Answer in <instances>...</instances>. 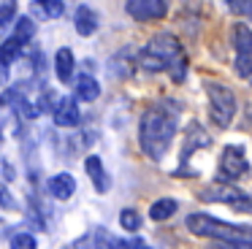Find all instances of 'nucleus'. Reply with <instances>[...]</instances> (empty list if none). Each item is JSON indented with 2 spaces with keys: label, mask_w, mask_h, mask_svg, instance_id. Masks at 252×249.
Masks as SVG:
<instances>
[{
  "label": "nucleus",
  "mask_w": 252,
  "mask_h": 249,
  "mask_svg": "<svg viewBox=\"0 0 252 249\" xmlns=\"http://www.w3.org/2000/svg\"><path fill=\"white\" fill-rule=\"evenodd\" d=\"M52 117H55V124L57 127H79V122H82V111H79V100L71 95H63L60 100L55 103V111H52Z\"/></svg>",
  "instance_id": "6e6552de"
},
{
  "label": "nucleus",
  "mask_w": 252,
  "mask_h": 249,
  "mask_svg": "<svg viewBox=\"0 0 252 249\" xmlns=\"http://www.w3.org/2000/svg\"><path fill=\"white\" fill-rule=\"evenodd\" d=\"M185 227L192 236H201V238H214V241L233 244V247H252V227L228 225V222L209 214H190Z\"/></svg>",
  "instance_id": "7ed1b4c3"
},
{
  "label": "nucleus",
  "mask_w": 252,
  "mask_h": 249,
  "mask_svg": "<svg viewBox=\"0 0 252 249\" xmlns=\"http://www.w3.org/2000/svg\"><path fill=\"white\" fill-rule=\"evenodd\" d=\"M120 225H122V230L136 233L138 227H141V217H138V211L136 209H122L120 211Z\"/></svg>",
  "instance_id": "a211bd4d"
},
{
  "label": "nucleus",
  "mask_w": 252,
  "mask_h": 249,
  "mask_svg": "<svg viewBox=\"0 0 252 249\" xmlns=\"http://www.w3.org/2000/svg\"><path fill=\"white\" fill-rule=\"evenodd\" d=\"M84 171L90 173V179H93L98 192H109V173H106L103 160H100L98 155H90L87 160H84Z\"/></svg>",
  "instance_id": "f8f14e48"
},
{
  "label": "nucleus",
  "mask_w": 252,
  "mask_h": 249,
  "mask_svg": "<svg viewBox=\"0 0 252 249\" xmlns=\"http://www.w3.org/2000/svg\"><path fill=\"white\" fill-rule=\"evenodd\" d=\"M127 14L136 22H155L165 16V0H127Z\"/></svg>",
  "instance_id": "1a4fd4ad"
},
{
  "label": "nucleus",
  "mask_w": 252,
  "mask_h": 249,
  "mask_svg": "<svg viewBox=\"0 0 252 249\" xmlns=\"http://www.w3.org/2000/svg\"><path fill=\"white\" fill-rule=\"evenodd\" d=\"M33 32H35L33 19H28V16H25V19L17 22V35L22 38V41H30V38H33Z\"/></svg>",
  "instance_id": "aec40b11"
},
{
  "label": "nucleus",
  "mask_w": 252,
  "mask_h": 249,
  "mask_svg": "<svg viewBox=\"0 0 252 249\" xmlns=\"http://www.w3.org/2000/svg\"><path fill=\"white\" fill-rule=\"evenodd\" d=\"M230 38H233V52H236V73L244 81H252V30L247 25L236 22L230 27Z\"/></svg>",
  "instance_id": "423d86ee"
},
{
  "label": "nucleus",
  "mask_w": 252,
  "mask_h": 249,
  "mask_svg": "<svg viewBox=\"0 0 252 249\" xmlns=\"http://www.w3.org/2000/svg\"><path fill=\"white\" fill-rule=\"evenodd\" d=\"M49 192L55 195L57 200H68L76 192V179H73L71 173H57V176L49 179Z\"/></svg>",
  "instance_id": "2eb2a0df"
},
{
  "label": "nucleus",
  "mask_w": 252,
  "mask_h": 249,
  "mask_svg": "<svg viewBox=\"0 0 252 249\" xmlns=\"http://www.w3.org/2000/svg\"><path fill=\"white\" fill-rule=\"evenodd\" d=\"M176 209H179V203H176L174 198H160L152 203V209H149V217H152L155 222H165L171 219V217L176 214Z\"/></svg>",
  "instance_id": "f3484780"
},
{
  "label": "nucleus",
  "mask_w": 252,
  "mask_h": 249,
  "mask_svg": "<svg viewBox=\"0 0 252 249\" xmlns=\"http://www.w3.org/2000/svg\"><path fill=\"white\" fill-rule=\"evenodd\" d=\"M136 65L147 73H163L168 70L171 79L176 84H182L187 76V57L182 43L176 41V35L171 32H158L141 52L136 54Z\"/></svg>",
  "instance_id": "f03ea898"
},
{
  "label": "nucleus",
  "mask_w": 252,
  "mask_h": 249,
  "mask_svg": "<svg viewBox=\"0 0 252 249\" xmlns=\"http://www.w3.org/2000/svg\"><path fill=\"white\" fill-rule=\"evenodd\" d=\"M250 171V162L241 146H225L222 155H220V168H217V179L222 182H236L244 173Z\"/></svg>",
  "instance_id": "0eeeda50"
},
{
  "label": "nucleus",
  "mask_w": 252,
  "mask_h": 249,
  "mask_svg": "<svg viewBox=\"0 0 252 249\" xmlns=\"http://www.w3.org/2000/svg\"><path fill=\"white\" fill-rule=\"evenodd\" d=\"M198 198L209 200V203H230L236 211H252V198H247L233 182H222V179H217L206 189H201Z\"/></svg>",
  "instance_id": "39448f33"
},
{
  "label": "nucleus",
  "mask_w": 252,
  "mask_h": 249,
  "mask_svg": "<svg viewBox=\"0 0 252 249\" xmlns=\"http://www.w3.org/2000/svg\"><path fill=\"white\" fill-rule=\"evenodd\" d=\"M14 16H17V0H0V25H8Z\"/></svg>",
  "instance_id": "6ab92c4d"
},
{
  "label": "nucleus",
  "mask_w": 252,
  "mask_h": 249,
  "mask_svg": "<svg viewBox=\"0 0 252 249\" xmlns=\"http://www.w3.org/2000/svg\"><path fill=\"white\" fill-rule=\"evenodd\" d=\"M203 90H206V95H209V117H212V124L220 130L230 127V122H233V117H236L233 90L220 84V81H214V79L203 81Z\"/></svg>",
  "instance_id": "20e7f679"
},
{
  "label": "nucleus",
  "mask_w": 252,
  "mask_h": 249,
  "mask_svg": "<svg viewBox=\"0 0 252 249\" xmlns=\"http://www.w3.org/2000/svg\"><path fill=\"white\" fill-rule=\"evenodd\" d=\"M0 209H6V211L14 209V198H11V192L6 189V184H0Z\"/></svg>",
  "instance_id": "5701e85b"
},
{
  "label": "nucleus",
  "mask_w": 252,
  "mask_h": 249,
  "mask_svg": "<svg viewBox=\"0 0 252 249\" xmlns=\"http://www.w3.org/2000/svg\"><path fill=\"white\" fill-rule=\"evenodd\" d=\"M11 244L14 247H28V249H35V236H28V233H19V236H14L11 238Z\"/></svg>",
  "instance_id": "4be33fe9"
},
{
  "label": "nucleus",
  "mask_w": 252,
  "mask_h": 249,
  "mask_svg": "<svg viewBox=\"0 0 252 249\" xmlns=\"http://www.w3.org/2000/svg\"><path fill=\"white\" fill-rule=\"evenodd\" d=\"M73 25H76L79 35L90 38V35H95L100 19H98V14H95V8H90V5H79L76 14H73Z\"/></svg>",
  "instance_id": "9b49d317"
},
{
  "label": "nucleus",
  "mask_w": 252,
  "mask_h": 249,
  "mask_svg": "<svg viewBox=\"0 0 252 249\" xmlns=\"http://www.w3.org/2000/svg\"><path fill=\"white\" fill-rule=\"evenodd\" d=\"M98 95H100V84L95 81V76L79 73V79L73 81V97H79L84 103H93Z\"/></svg>",
  "instance_id": "ddd939ff"
},
{
  "label": "nucleus",
  "mask_w": 252,
  "mask_h": 249,
  "mask_svg": "<svg viewBox=\"0 0 252 249\" xmlns=\"http://www.w3.org/2000/svg\"><path fill=\"white\" fill-rule=\"evenodd\" d=\"M228 5L233 14H244L252 19V0H228Z\"/></svg>",
  "instance_id": "412c9836"
},
{
  "label": "nucleus",
  "mask_w": 252,
  "mask_h": 249,
  "mask_svg": "<svg viewBox=\"0 0 252 249\" xmlns=\"http://www.w3.org/2000/svg\"><path fill=\"white\" fill-rule=\"evenodd\" d=\"M25 43L28 41H22V38L17 35V32H14L11 38H6V41L0 43V65H14L17 62L19 57H22V49H25Z\"/></svg>",
  "instance_id": "dca6fc26"
},
{
  "label": "nucleus",
  "mask_w": 252,
  "mask_h": 249,
  "mask_svg": "<svg viewBox=\"0 0 252 249\" xmlns=\"http://www.w3.org/2000/svg\"><path fill=\"white\" fill-rule=\"evenodd\" d=\"M176 127H179V106L174 100L152 103L141 114V124H138V144L144 155H149L152 160H163L176 135Z\"/></svg>",
  "instance_id": "f257e3e1"
},
{
  "label": "nucleus",
  "mask_w": 252,
  "mask_h": 249,
  "mask_svg": "<svg viewBox=\"0 0 252 249\" xmlns=\"http://www.w3.org/2000/svg\"><path fill=\"white\" fill-rule=\"evenodd\" d=\"M63 11H65L63 0H30V14H33V19L52 22V19H60Z\"/></svg>",
  "instance_id": "9d476101"
},
{
  "label": "nucleus",
  "mask_w": 252,
  "mask_h": 249,
  "mask_svg": "<svg viewBox=\"0 0 252 249\" xmlns=\"http://www.w3.org/2000/svg\"><path fill=\"white\" fill-rule=\"evenodd\" d=\"M73 68H76V60H73L71 49L68 46L57 49V54H55V73H57V79H60L63 84H68V81L73 79Z\"/></svg>",
  "instance_id": "4468645a"
}]
</instances>
